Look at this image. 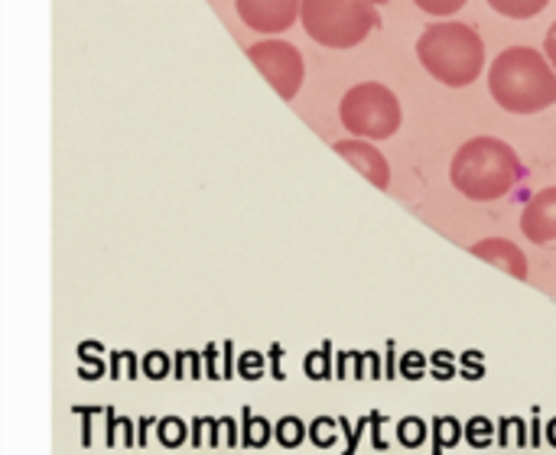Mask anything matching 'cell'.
<instances>
[{
  "instance_id": "8",
  "label": "cell",
  "mask_w": 556,
  "mask_h": 455,
  "mask_svg": "<svg viewBox=\"0 0 556 455\" xmlns=\"http://www.w3.org/2000/svg\"><path fill=\"white\" fill-rule=\"evenodd\" d=\"M336 153L345 156L371 186H378V189H388V186H391V166H388L384 153H381L378 147H371L368 140H362V137H355V140H339V143H336Z\"/></svg>"
},
{
  "instance_id": "6",
  "label": "cell",
  "mask_w": 556,
  "mask_h": 455,
  "mask_svg": "<svg viewBox=\"0 0 556 455\" xmlns=\"http://www.w3.org/2000/svg\"><path fill=\"white\" fill-rule=\"evenodd\" d=\"M248 59L283 101L296 98L303 75H306V65H303V55L293 42H283V39L254 42V46H248Z\"/></svg>"
},
{
  "instance_id": "9",
  "label": "cell",
  "mask_w": 556,
  "mask_h": 455,
  "mask_svg": "<svg viewBox=\"0 0 556 455\" xmlns=\"http://www.w3.org/2000/svg\"><path fill=\"white\" fill-rule=\"evenodd\" d=\"M521 231L534 244H551L556 241V186L538 192L521 215Z\"/></svg>"
},
{
  "instance_id": "7",
  "label": "cell",
  "mask_w": 556,
  "mask_h": 455,
  "mask_svg": "<svg viewBox=\"0 0 556 455\" xmlns=\"http://www.w3.org/2000/svg\"><path fill=\"white\" fill-rule=\"evenodd\" d=\"M235 7L244 26L264 36L283 33L300 20V0H235Z\"/></svg>"
},
{
  "instance_id": "11",
  "label": "cell",
  "mask_w": 556,
  "mask_h": 455,
  "mask_svg": "<svg viewBox=\"0 0 556 455\" xmlns=\"http://www.w3.org/2000/svg\"><path fill=\"white\" fill-rule=\"evenodd\" d=\"M492 3V10H498L502 16H508V20H531V16H538L551 0H489Z\"/></svg>"
},
{
  "instance_id": "14",
  "label": "cell",
  "mask_w": 556,
  "mask_h": 455,
  "mask_svg": "<svg viewBox=\"0 0 556 455\" xmlns=\"http://www.w3.org/2000/svg\"><path fill=\"white\" fill-rule=\"evenodd\" d=\"M368 3H375V7H378V3H388V0H368Z\"/></svg>"
},
{
  "instance_id": "4",
  "label": "cell",
  "mask_w": 556,
  "mask_h": 455,
  "mask_svg": "<svg viewBox=\"0 0 556 455\" xmlns=\"http://www.w3.org/2000/svg\"><path fill=\"white\" fill-rule=\"evenodd\" d=\"M300 20L313 42L352 49L378 26V10L368 0H300Z\"/></svg>"
},
{
  "instance_id": "2",
  "label": "cell",
  "mask_w": 556,
  "mask_h": 455,
  "mask_svg": "<svg viewBox=\"0 0 556 455\" xmlns=\"http://www.w3.org/2000/svg\"><path fill=\"white\" fill-rule=\"evenodd\" d=\"M453 186L472 202H495L508 195L521 179V160L515 147L498 137H476L463 143L450 163Z\"/></svg>"
},
{
  "instance_id": "3",
  "label": "cell",
  "mask_w": 556,
  "mask_h": 455,
  "mask_svg": "<svg viewBox=\"0 0 556 455\" xmlns=\"http://www.w3.org/2000/svg\"><path fill=\"white\" fill-rule=\"evenodd\" d=\"M417 59L437 81L450 88H466L485 68V42L469 23L443 20L420 33Z\"/></svg>"
},
{
  "instance_id": "13",
  "label": "cell",
  "mask_w": 556,
  "mask_h": 455,
  "mask_svg": "<svg viewBox=\"0 0 556 455\" xmlns=\"http://www.w3.org/2000/svg\"><path fill=\"white\" fill-rule=\"evenodd\" d=\"M544 52H547V62L554 65L556 72V23L547 29V39H544Z\"/></svg>"
},
{
  "instance_id": "12",
  "label": "cell",
  "mask_w": 556,
  "mask_h": 455,
  "mask_svg": "<svg viewBox=\"0 0 556 455\" xmlns=\"http://www.w3.org/2000/svg\"><path fill=\"white\" fill-rule=\"evenodd\" d=\"M414 3L430 16H453L466 7V0H414Z\"/></svg>"
},
{
  "instance_id": "1",
  "label": "cell",
  "mask_w": 556,
  "mask_h": 455,
  "mask_svg": "<svg viewBox=\"0 0 556 455\" xmlns=\"http://www.w3.org/2000/svg\"><path fill=\"white\" fill-rule=\"evenodd\" d=\"M492 98L511 114H538L556 104V72L531 46L505 49L489 68Z\"/></svg>"
},
{
  "instance_id": "10",
  "label": "cell",
  "mask_w": 556,
  "mask_h": 455,
  "mask_svg": "<svg viewBox=\"0 0 556 455\" xmlns=\"http://www.w3.org/2000/svg\"><path fill=\"white\" fill-rule=\"evenodd\" d=\"M472 254L495 264L498 270H505L515 280H528V257L518 244L505 241V238H485L479 244H472Z\"/></svg>"
},
{
  "instance_id": "5",
  "label": "cell",
  "mask_w": 556,
  "mask_h": 455,
  "mask_svg": "<svg viewBox=\"0 0 556 455\" xmlns=\"http://www.w3.org/2000/svg\"><path fill=\"white\" fill-rule=\"evenodd\" d=\"M339 117L349 134L362 140H388L401 130V101L381 81H362L345 91L339 104Z\"/></svg>"
}]
</instances>
